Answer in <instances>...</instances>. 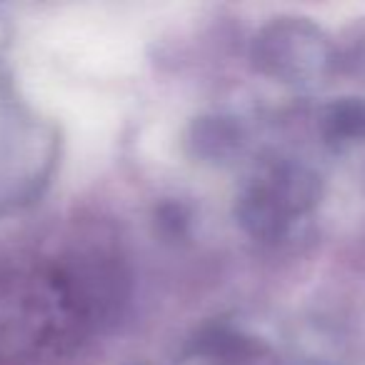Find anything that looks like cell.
I'll return each instance as SVG.
<instances>
[{
    "mask_svg": "<svg viewBox=\"0 0 365 365\" xmlns=\"http://www.w3.org/2000/svg\"><path fill=\"white\" fill-rule=\"evenodd\" d=\"M106 260L38 250L0 260V365H68L98 338L115 303Z\"/></svg>",
    "mask_w": 365,
    "mask_h": 365,
    "instance_id": "1",
    "label": "cell"
}]
</instances>
